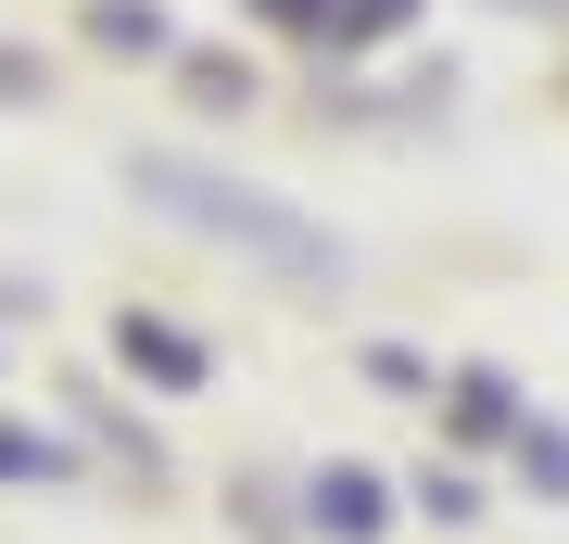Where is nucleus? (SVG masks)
Here are the masks:
<instances>
[{
	"label": "nucleus",
	"mask_w": 569,
	"mask_h": 544,
	"mask_svg": "<svg viewBox=\"0 0 569 544\" xmlns=\"http://www.w3.org/2000/svg\"><path fill=\"white\" fill-rule=\"evenodd\" d=\"M317 520L329 532H380V482H367V468H329V482H317Z\"/></svg>",
	"instance_id": "f257e3e1"
},
{
	"label": "nucleus",
	"mask_w": 569,
	"mask_h": 544,
	"mask_svg": "<svg viewBox=\"0 0 569 544\" xmlns=\"http://www.w3.org/2000/svg\"><path fill=\"white\" fill-rule=\"evenodd\" d=\"M114 343H127V355H140V367H164V380H190V367H203V355H190V343H178V329H152V317H127V329H114Z\"/></svg>",
	"instance_id": "f03ea898"
}]
</instances>
